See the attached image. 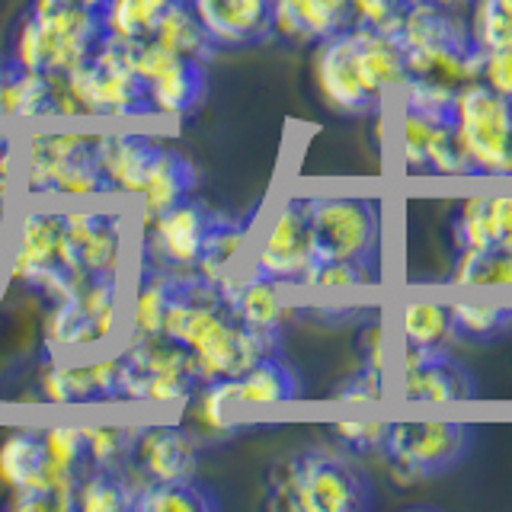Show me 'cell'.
Segmentation results:
<instances>
[{
	"instance_id": "6da1fadb",
	"label": "cell",
	"mask_w": 512,
	"mask_h": 512,
	"mask_svg": "<svg viewBox=\"0 0 512 512\" xmlns=\"http://www.w3.org/2000/svg\"><path fill=\"white\" fill-rule=\"evenodd\" d=\"M269 506L288 512H359L372 506V484L340 452L308 448L276 468L269 480Z\"/></svg>"
},
{
	"instance_id": "7a4b0ae2",
	"label": "cell",
	"mask_w": 512,
	"mask_h": 512,
	"mask_svg": "<svg viewBox=\"0 0 512 512\" xmlns=\"http://www.w3.org/2000/svg\"><path fill=\"white\" fill-rule=\"evenodd\" d=\"M64 87L74 96L80 116L135 119L151 116L144 84L128 64V45L103 36L100 48L74 71L61 74Z\"/></svg>"
},
{
	"instance_id": "3957f363",
	"label": "cell",
	"mask_w": 512,
	"mask_h": 512,
	"mask_svg": "<svg viewBox=\"0 0 512 512\" xmlns=\"http://www.w3.org/2000/svg\"><path fill=\"white\" fill-rule=\"evenodd\" d=\"M452 125L474 176H512V103L487 84L471 80L452 100Z\"/></svg>"
},
{
	"instance_id": "277c9868",
	"label": "cell",
	"mask_w": 512,
	"mask_h": 512,
	"mask_svg": "<svg viewBox=\"0 0 512 512\" xmlns=\"http://www.w3.org/2000/svg\"><path fill=\"white\" fill-rule=\"evenodd\" d=\"M314 260H378L381 208L362 196H308Z\"/></svg>"
},
{
	"instance_id": "5b68a950",
	"label": "cell",
	"mask_w": 512,
	"mask_h": 512,
	"mask_svg": "<svg viewBox=\"0 0 512 512\" xmlns=\"http://www.w3.org/2000/svg\"><path fill=\"white\" fill-rule=\"evenodd\" d=\"M474 445V429L455 420H423V423H391L381 452L394 471L410 480L436 477L458 468Z\"/></svg>"
},
{
	"instance_id": "8992f818",
	"label": "cell",
	"mask_w": 512,
	"mask_h": 512,
	"mask_svg": "<svg viewBox=\"0 0 512 512\" xmlns=\"http://www.w3.org/2000/svg\"><path fill=\"white\" fill-rule=\"evenodd\" d=\"M189 356L196 384L240 378L256 362L279 356V330H256L228 314L189 349Z\"/></svg>"
},
{
	"instance_id": "52a82bcc",
	"label": "cell",
	"mask_w": 512,
	"mask_h": 512,
	"mask_svg": "<svg viewBox=\"0 0 512 512\" xmlns=\"http://www.w3.org/2000/svg\"><path fill=\"white\" fill-rule=\"evenodd\" d=\"M311 263L314 250L308 228V199H285L276 208V215L269 218L250 269L282 285H301Z\"/></svg>"
},
{
	"instance_id": "ba28073f",
	"label": "cell",
	"mask_w": 512,
	"mask_h": 512,
	"mask_svg": "<svg viewBox=\"0 0 512 512\" xmlns=\"http://www.w3.org/2000/svg\"><path fill=\"white\" fill-rule=\"evenodd\" d=\"M400 397L416 404H461L477 397V384L464 365L445 349L404 346L400 359Z\"/></svg>"
},
{
	"instance_id": "9c48e42d",
	"label": "cell",
	"mask_w": 512,
	"mask_h": 512,
	"mask_svg": "<svg viewBox=\"0 0 512 512\" xmlns=\"http://www.w3.org/2000/svg\"><path fill=\"white\" fill-rule=\"evenodd\" d=\"M314 77H317V90L324 96V103L336 112H346V116H365V112L378 109L381 103L368 90L359 58H356V45H352L349 29L333 36L327 42H317V55H314Z\"/></svg>"
},
{
	"instance_id": "30bf717a",
	"label": "cell",
	"mask_w": 512,
	"mask_h": 512,
	"mask_svg": "<svg viewBox=\"0 0 512 512\" xmlns=\"http://www.w3.org/2000/svg\"><path fill=\"white\" fill-rule=\"evenodd\" d=\"M132 458L151 484L167 480H192L199 468L196 436L180 426H138Z\"/></svg>"
},
{
	"instance_id": "8fae6325",
	"label": "cell",
	"mask_w": 512,
	"mask_h": 512,
	"mask_svg": "<svg viewBox=\"0 0 512 512\" xmlns=\"http://www.w3.org/2000/svg\"><path fill=\"white\" fill-rule=\"evenodd\" d=\"M218 48H244L272 36V0H189Z\"/></svg>"
},
{
	"instance_id": "7c38bea8",
	"label": "cell",
	"mask_w": 512,
	"mask_h": 512,
	"mask_svg": "<svg viewBox=\"0 0 512 512\" xmlns=\"http://www.w3.org/2000/svg\"><path fill=\"white\" fill-rule=\"evenodd\" d=\"M352 26V0H272V36L317 45Z\"/></svg>"
},
{
	"instance_id": "4fadbf2b",
	"label": "cell",
	"mask_w": 512,
	"mask_h": 512,
	"mask_svg": "<svg viewBox=\"0 0 512 512\" xmlns=\"http://www.w3.org/2000/svg\"><path fill=\"white\" fill-rule=\"evenodd\" d=\"M208 228H212V215L192 199H183L170 212L157 215L151 221V250L157 253L160 269L196 266Z\"/></svg>"
},
{
	"instance_id": "5bb4252c",
	"label": "cell",
	"mask_w": 512,
	"mask_h": 512,
	"mask_svg": "<svg viewBox=\"0 0 512 512\" xmlns=\"http://www.w3.org/2000/svg\"><path fill=\"white\" fill-rule=\"evenodd\" d=\"M160 144L144 135H100L93 141L96 170L103 173L106 189L122 196H138L148 167Z\"/></svg>"
},
{
	"instance_id": "9a60e30c",
	"label": "cell",
	"mask_w": 512,
	"mask_h": 512,
	"mask_svg": "<svg viewBox=\"0 0 512 512\" xmlns=\"http://www.w3.org/2000/svg\"><path fill=\"white\" fill-rule=\"evenodd\" d=\"M352 45H356V58L368 90L378 103L388 100L391 93L400 90L407 80V55L404 45L391 32H378L368 26H349Z\"/></svg>"
},
{
	"instance_id": "2e32d148",
	"label": "cell",
	"mask_w": 512,
	"mask_h": 512,
	"mask_svg": "<svg viewBox=\"0 0 512 512\" xmlns=\"http://www.w3.org/2000/svg\"><path fill=\"white\" fill-rule=\"evenodd\" d=\"M52 23V36H55V52H52V68L48 74H68L77 64H84L96 48L103 42V26H100V13L87 10L84 4H64L61 10L45 16Z\"/></svg>"
},
{
	"instance_id": "e0dca14e",
	"label": "cell",
	"mask_w": 512,
	"mask_h": 512,
	"mask_svg": "<svg viewBox=\"0 0 512 512\" xmlns=\"http://www.w3.org/2000/svg\"><path fill=\"white\" fill-rule=\"evenodd\" d=\"M404 55H407V77L452 93L477 80L480 71V52L474 45H420V48H407Z\"/></svg>"
},
{
	"instance_id": "ac0fdd59",
	"label": "cell",
	"mask_w": 512,
	"mask_h": 512,
	"mask_svg": "<svg viewBox=\"0 0 512 512\" xmlns=\"http://www.w3.org/2000/svg\"><path fill=\"white\" fill-rule=\"evenodd\" d=\"M144 96L157 116H186L205 96V64L192 58H176L164 71L144 80Z\"/></svg>"
},
{
	"instance_id": "d6986e66",
	"label": "cell",
	"mask_w": 512,
	"mask_h": 512,
	"mask_svg": "<svg viewBox=\"0 0 512 512\" xmlns=\"http://www.w3.org/2000/svg\"><path fill=\"white\" fill-rule=\"evenodd\" d=\"M192 183H196V170H192L189 160L176 151L157 148L148 167V176H144V183H141V192L135 196L141 202L144 221H154L157 215H164L173 205L189 199Z\"/></svg>"
},
{
	"instance_id": "ffe728a7",
	"label": "cell",
	"mask_w": 512,
	"mask_h": 512,
	"mask_svg": "<svg viewBox=\"0 0 512 512\" xmlns=\"http://www.w3.org/2000/svg\"><path fill=\"white\" fill-rule=\"evenodd\" d=\"M58 234H61V215L29 212L20 224V237H16L10 279L39 285V279L55 266Z\"/></svg>"
},
{
	"instance_id": "44dd1931",
	"label": "cell",
	"mask_w": 512,
	"mask_h": 512,
	"mask_svg": "<svg viewBox=\"0 0 512 512\" xmlns=\"http://www.w3.org/2000/svg\"><path fill=\"white\" fill-rule=\"evenodd\" d=\"M397 39L404 45V52L420 45H471L464 13L426 4V0H413L407 7L397 29Z\"/></svg>"
},
{
	"instance_id": "7402d4cb",
	"label": "cell",
	"mask_w": 512,
	"mask_h": 512,
	"mask_svg": "<svg viewBox=\"0 0 512 512\" xmlns=\"http://www.w3.org/2000/svg\"><path fill=\"white\" fill-rule=\"evenodd\" d=\"M192 266H170V269H157L148 272L132 298V308H128V327H132V340L135 336H157L164 327V314L170 308V301L176 295L183 279L192 276Z\"/></svg>"
},
{
	"instance_id": "603a6c76",
	"label": "cell",
	"mask_w": 512,
	"mask_h": 512,
	"mask_svg": "<svg viewBox=\"0 0 512 512\" xmlns=\"http://www.w3.org/2000/svg\"><path fill=\"white\" fill-rule=\"evenodd\" d=\"M452 282L461 292H484L512 304V253L506 250H458Z\"/></svg>"
},
{
	"instance_id": "cb8c5ba5",
	"label": "cell",
	"mask_w": 512,
	"mask_h": 512,
	"mask_svg": "<svg viewBox=\"0 0 512 512\" xmlns=\"http://www.w3.org/2000/svg\"><path fill=\"white\" fill-rule=\"evenodd\" d=\"M295 397H301L298 375L279 356L256 362L250 372L234 378L237 407H276V404H292Z\"/></svg>"
},
{
	"instance_id": "d4e9b609",
	"label": "cell",
	"mask_w": 512,
	"mask_h": 512,
	"mask_svg": "<svg viewBox=\"0 0 512 512\" xmlns=\"http://www.w3.org/2000/svg\"><path fill=\"white\" fill-rule=\"evenodd\" d=\"M151 39L157 45H164L173 55L202 61V64L218 52V45L208 39L205 26L199 23L196 10L189 7V0H170L167 10L160 13Z\"/></svg>"
},
{
	"instance_id": "484cf974",
	"label": "cell",
	"mask_w": 512,
	"mask_h": 512,
	"mask_svg": "<svg viewBox=\"0 0 512 512\" xmlns=\"http://www.w3.org/2000/svg\"><path fill=\"white\" fill-rule=\"evenodd\" d=\"M452 314V330L464 340H493L512 327V304L484 292H461L455 301H448Z\"/></svg>"
},
{
	"instance_id": "4316f807",
	"label": "cell",
	"mask_w": 512,
	"mask_h": 512,
	"mask_svg": "<svg viewBox=\"0 0 512 512\" xmlns=\"http://www.w3.org/2000/svg\"><path fill=\"white\" fill-rule=\"evenodd\" d=\"M228 314L234 320L256 330H279L288 317V304L282 298V282L276 279H266L260 272H247L244 288L240 295L234 298V304L228 308Z\"/></svg>"
},
{
	"instance_id": "83f0119b",
	"label": "cell",
	"mask_w": 512,
	"mask_h": 512,
	"mask_svg": "<svg viewBox=\"0 0 512 512\" xmlns=\"http://www.w3.org/2000/svg\"><path fill=\"white\" fill-rule=\"evenodd\" d=\"M400 336H404V346L445 349V343L455 336L448 304L436 298H410L400 308Z\"/></svg>"
},
{
	"instance_id": "f1b7e54d",
	"label": "cell",
	"mask_w": 512,
	"mask_h": 512,
	"mask_svg": "<svg viewBox=\"0 0 512 512\" xmlns=\"http://www.w3.org/2000/svg\"><path fill=\"white\" fill-rule=\"evenodd\" d=\"M167 4L170 0H106V7L100 10L103 36L125 45L151 39Z\"/></svg>"
},
{
	"instance_id": "f546056e",
	"label": "cell",
	"mask_w": 512,
	"mask_h": 512,
	"mask_svg": "<svg viewBox=\"0 0 512 512\" xmlns=\"http://www.w3.org/2000/svg\"><path fill=\"white\" fill-rule=\"evenodd\" d=\"M0 116H10V119L52 116V74L23 71V68H16V64H10L4 100H0Z\"/></svg>"
},
{
	"instance_id": "4dcf8cb0",
	"label": "cell",
	"mask_w": 512,
	"mask_h": 512,
	"mask_svg": "<svg viewBox=\"0 0 512 512\" xmlns=\"http://www.w3.org/2000/svg\"><path fill=\"white\" fill-rule=\"evenodd\" d=\"M247 244V224L240 221H221L212 218V228L205 234V244L202 253L196 260V276L208 285H218V279L224 276L228 269H234V263L240 260Z\"/></svg>"
},
{
	"instance_id": "1f68e13d",
	"label": "cell",
	"mask_w": 512,
	"mask_h": 512,
	"mask_svg": "<svg viewBox=\"0 0 512 512\" xmlns=\"http://www.w3.org/2000/svg\"><path fill=\"white\" fill-rule=\"evenodd\" d=\"M122 362L141 375H189L192 378V356L180 343L157 336H135L132 346L122 352ZM196 381V378H192Z\"/></svg>"
},
{
	"instance_id": "d6a6232c",
	"label": "cell",
	"mask_w": 512,
	"mask_h": 512,
	"mask_svg": "<svg viewBox=\"0 0 512 512\" xmlns=\"http://www.w3.org/2000/svg\"><path fill=\"white\" fill-rule=\"evenodd\" d=\"M452 228H455L458 250L500 247V234H496V192H480V196L461 199Z\"/></svg>"
},
{
	"instance_id": "836d02e7",
	"label": "cell",
	"mask_w": 512,
	"mask_h": 512,
	"mask_svg": "<svg viewBox=\"0 0 512 512\" xmlns=\"http://www.w3.org/2000/svg\"><path fill=\"white\" fill-rule=\"evenodd\" d=\"M135 493L128 490L119 471L103 468H80L77 490H74V509L80 512H119L132 509Z\"/></svg>"
},
{
	"instance_id": "e575fe53",
	"label": "cell",
	"mask_w": 512,
	"mask_h": 512,
	"mask_svg": "<svg viewBox=\"0 0 512 512\" xmlns=\"http://www.w3.org/2000/svg\"><path fill=\"white\" fill-rule=\"evenodd\" d=\"M42 439L39 429H13L0 445V484L7 490L29 484L42 471Z\"/></svg>"
},
{
	"instance_id": "d590c367",
	"label": "cell",
	"mask_w": 512,
	"mask_h": 512,
	"mask_svg": "<svg viewBox=\"0 0 512 512\" xmlns=\"http://www.w3.org/2000/svg\"><path fill=\"white\" fill-rule=\"evenodd\" d=\"M378 282H381L378 260H314L301 279V285L317 288V292H349V288H365Z\"/></svg>"
},
{
	"instance_id": "8d00e7d4",
	"label": "cell",
	"mask_w": 512,
	"mask_h": 512,
	"mask_svg": "<svg viewBox=\"0 0 512 512\" xmlns=\"http://www.w3.org/2000/svg\"><path fill=\"white\" fill-rule=\"evenodd\" d=\"M218 503L212 493L196 487V480H167V484H148L132 509L138 512H212Z\"/></svg>"
},
{
	"instance_id": "74e56055",
	"label": "cell",
	"mask_w": 512,
	"mask_h": 512,
	"mask_svg": "<svg viewBox=\"0 0 512 512\" xmlns=\"http://www.w3.org/2000/svg\"><path fill=\"white\" fill-rule=\"evenodd\" d=\"M52 52H55V36H52V23L45 16L29 13L20 20L13 32V45H10V64L23 71H45L52 68Z\"/></svg>"
},
{
	"instance_id": "f35d334b",
	"label": "cell",
	"mask_w": 512,
	"mask_h": 512,
	"mask_svg": "<svg viewBox=\"0 0 512 512\" xmlns=\"http://www.w3.org/2000/svg\"><path fill=\"white\" fill-rule=\"evenodd\" d=\"M464 23H468V39L480 55L512 48V13L500 0H471Z\"/></svg>"
},
{
	"instance_id": "ab89813d",
	"label": "cell",
	"mask_w": 512,
	"mask_h": 512,
	"mask_svg": "<svg viewBox=\"0 0 512 512\" xmlns=\"http://www.w3.org/2000/svg\"><path fill=\"white\" fill-rule=\"evenodd\" d=\"M77 301L80 311H84V320L93 327L96 346L106 343L112 330H116L119 317V276H90Z\"/></svg>"
},
{
	"instance_id": "60d3db41",
	"label": "cell",
	"mask_w": 512,
	"mask_h": 512,
	"mask_svg": "<svg viewBox=\"0 0 512 512\" xmlns=\"http://www.w3.org/2000/svg\"><path fill=\"white\" fill-rule=\"evenodd\" d=\"M138 436V426H84V448L87 464L84 468L119 471L132 455V445Z\"/></svg>"
},
{
	"instance_id": "b9f144b4",
	"label": "cell",
	"mask_w": 512,
	"mask_h": 512,
	"mask_svg": "<svg viewBox=\"0 0 512 512\" xmlns=\"http://www.w3.org/2000/svg\"><path fill=\"white\" fill-rule=\"evenodd\" d=\"M39 400H48V404H87V400H96L87 365L48 362L42 368Z\"/></svg>"
},
{
	"instance_id": "7bdbcfd3",
	"label": "cell",
	"mask_w": 512,
	"mask_h": 512,
	"mask_svg": "<svg viewBox=\"0 0 512 512\" xmlns=\"http://www.w3.org/2000/svg\"><path fill=\"white\" fill-rule=\"evenodd\" d=\"M80 266H84L87 276H116L119 260H122V231L116 218H103L100 228H96L84 244L77 247Z\"/></svg>"
},
{
	"instance_id": "ee69618b",
	"label": "cell",
	"mask_w": 512,
	"mask_h": 512,
	"mask_svg": "<svg viewBox=\"0 0 512 512\" xmlns=\"http://www.w3.org/2000/svg\"><path fill=\"white\" fill-rule=\"evenodd\" d=\"M426 173L432 176H445V180H458V176H474V167L468 154H464L458 132L452 125V116L442 119L436 125V132L429 138V151H426Z\"/></svg>"
},
{
	"instance_id": "f6af8a7d",
	"label": "cell",
	"mask_w": 512,
	"mask_h": 512,
	"mask_svg": "<svg viewBox=\"0 0 512 512\" xmlns=\"http://www.w3.org/2000/svg\"><path fill=\"white\" fill-rule=\"evenodd\" d=\"M439 122H442L439 116H426V112H416V109L400 106L397 144H400V160H404V170L407 173H426L429 138H432V132H436Z\"/></svg>"
},
{
	"instance_id": "bcb514c9",
	"label": "cell",
	"mask_w": 512,
	"mask_h": 512,
	"mask_svg": "<svg viewBox=\"0 0 512 512\" xmlns=\"http://www.w3.org/2000/svg\"><path fill=\"white\" fill-rule=\"evenodd\" d=\"M39 439H42V455L48 468L80 471L87 464L84 426H45L39 429Z\"/></svg>"
},
{
	"instance_id": "7dc6e473",
	"label": "cell",
	"mask_w": 512,
	"mask_h": 512,
	"mask_svg": "<svg viewBox=\"0 0 512 512\" xmlns=\"http://www.w3.org/2000/svg\"><path fill=\"white\" fill-rule=\"evenodd\" d=\"M45 192H58V196H96V192H106V180L96 170L93 157H80L48 170Z\"/></svg>"
},
{
	"instance_id": "c3c4849f",
	"label": "cell",
	"mask_w": 512,
	"mask_h": 512,
	"mask_svg": "<svg viewBox=\"0 0 512 512\" xmlns=\"http://www.w3.org/2000/svg\"><path fill=\"white\" fill-rule=\"evenodd\" d=\"M231 407H237L234 404V378L202 384L196 394V404H192V420H196V426L205 432H224V436H228L231 432L228 410Z\"/></svg>"
},
{
	"instance_id": "681fc988",
	"label": "cell",
	"mask_w": 512,
	"mask_h": 512,
	"mask_svg": "<svg viewBox=\"0 0 512 512\" xmlns=\"http://www.w3.org/2000/svg\"><path fill=\"white\" fill-rule=\"evenodd\" d=\"M410 4L413 0H352V26H368L397 36Z\"/></svg>"
},
{
	"instance_id": "f907efd6",
	"label": "cell",
	"mask_w": 512,
	"mask_h": 512,
	"mask_svg": "<svg viewBox=\"0 0 512 512\" xmlns=\"http://www.w3.org/2000/svg\"><path fill=\"white\" fill-rule=\"evenodd\" d=\"M388 426L391 423H378V420H343L336 423V436H340L349 448L356 452H381L384 439H388Z\"/></svg>"
},
{
	"instance_id": "816d5d0a",
	"label": "cell",
	"mask_w": 512,
	"mask_h": 512,
	"mask_svg": "<svg viewBox=\"0 0 512 512\" xmlns=\"http://www.w3.org/2000/svg\"><path fill=\"white\" fill-rule=\"evenodd\" d=\"M477 80H480V84H487L493 93H500L503 100L512 103V48H503V52H484V55H480Z\"/></svg>"
},
{
	"instance_id": "f5cc1de1",
	"label": "cell",
	"mask_w": 512,
	"mask_h": 512,
	"mask_svg": "<svg viewBox=\"0 0 512 512\" xmlns=\"http://www.w3.org/2000/svg\"><path fill=\"white\" fill-rule=\"evenodd\" d=\"M333 397L340 400V404H375V400L384 397V372H375V368L362 365V372L343 381L340 391Z\"/></svg>"
},
{
	"instance_id": "db71d44e",
	"label": "cell",
	"mask_w": 512,
	"mask_h": 512,
	"mask_svg": "<svg viewBox=\"0 0 512 512\" xmlns=\"http://www.w3.org/2000/svg\"><path fill=\"white\" fill-rule=\"evenodd\" d=\"M119 368L122 359H96L93 365H87L96 400H119Z\"/></svg>"
},
{
	"instance_id": "11a10c76",
	"label": "cell",
	"mask_w": 512,
	"mask_h": 512,
	"mask_svg": "<svg viewBox=\"0 0 512 512\" xmlns=\"http://www.w3.org/2000/svg\"><path fill=\"white\" fill-rule=\"evenodd\" d=\"M359 352L365 359V368L388 372V340H384V327L381 324H368L359 333Z\"/></svg>"
},
{
	"instance_id": "9f6ffc18",
	"label": "cell",
	"mask_w": 512,
	"mask_h": 512,
	"mask_svg": "<svg viewBox=\"0 0 512 512\" xmlns=\"http://www.w3.org/2000/svg\"><path fill=\"white\" fill-rule=\"evenodd\" d=\"M496 234H500V247L512 253V192H496Z\"/></svg>"
},
{
	"instance_id": "6f0895ef",
	"label": "cell",
	"mask_w": 512,
	"mask_h": 512,
	"mask_svg": "<svg viewBox=\"0 0 512 512\" xmlns=\"http://www.w3.org/2000/svg\"><path fill=\"white\" fill-rule=\"evenodd\" d=\"M10 180H13V151L10 141L0 138V215H4V205L10 196Z\"/></svg>"
},
{
	"instance_id": "680465c9",
	"label": "cell",
	"mask_w": 512,
	"mask_h": 512,
	"mask_svg": "<svg viewBox=\"0 0 512 512\" xmlns=\"http://www.w3.org/2000/svg\"><path fill=\"white\" fill-rule=\"evenodd\" d=\"M7 68H10V61H0V100H4V84H7Z\"/></svg>"
},
{
	"instance_id": "91938a15",
	"label": "cell",
	"mask_w": 512,
	"mask_h": 512,
	"mask_svg": "<svg viewBox=\"0 0 512 512\" xmlns=\"http://www.w3.org/2000/svg\"><path fill=\"white\" fill-rule=\"evenodd\" d=\"M77 4H84L87 10H96V13H100V10L106 7V0H77Z\"/></svg>"
},
{
	"instance_id": "94428289",
	"label": "cell",
	"mask_w": 512,
	"mask_h": 512,
	"mask_svg": "<svg viewBox=\"0 0 512 512\" xmlns=\"http://www.w3.org/2000/svg\"><path fill=\"white\" fill-rule=\"evenodd\" d=\"M500 4H503V7H506L509 13H512V0H500Z\"/></svg>"
}]
</instances>
